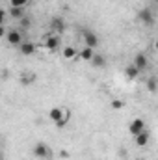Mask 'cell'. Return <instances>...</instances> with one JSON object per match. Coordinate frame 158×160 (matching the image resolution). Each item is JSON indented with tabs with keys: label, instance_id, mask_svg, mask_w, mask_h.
<instances>
[{
	"label": "cell",
	"instance_id": "6da1fadb",
	"mask_svg": "<svg viewBox=\"0 0 158 160\" xmlns=\"http://www.w3.org/2000/svg\"><path fill=\"white\" fill-rule=\"evenodd\" d=\"M63 30H65V21L62 17H52L50 19V34L60 36Z\"/></svg>",
	"mask_w": 158,
	"mask_h": 160
},
{
	"label": "cell",
	"instance_id": "7a4b0ae2",
	"mask_svg": "<svg viewBox=\"0 0 158 160\" xmlns=\"http://www.w3.org/2000/svg\"><path fill=\"white\" fill-rule=\"evenodd\" d=\"M82 38H84V41H86V47H89V48L99 47V36H97L95 32H91V30H84Z\"/></svg>",
	"mask_w": 158,
	"mask_h": 160
},
{
	"label": "cell",
	"instance_id": "3957f363",
	"mask_svg": "<svg viewBox=\"0 0 158 160\" xmlns=\"http://www.w3.org/2000/svg\"><path fill=\"white\" fill-rule=\"evenodd\" d=\"M45 47H47L50 52H56V50L60 48V36L47 34V38H45Z\"/></svg>",
	"mask_w": 158,
	"mask_h": 160
},
{
	"label": "cell",
	"instance_id": "277c9868",
	"mask_svg": "<svg viewBox=\"0 0 158 160\" xmlns=\"http://www.w3.org/2000/svg\"><path fill=\"white\" fill-rule=\"evenodd\" d=\"M50 149L45 145V143H36L34 145V157H37V158H45V160H48L50 158Z\"/></svg>",
	"mask_w": 158,
	"mask_h": 160
},
{
	"label": "cell",
	"instance_id": "5b68a950",
	"mask_svg": "<svg viewBox=\"0 0 158 160\" xmlns=\"http://www.w3.org/2000/svg\"><path fill=\"white\" fill-rule=\"evenodd\" d=\"M141 130H145V121L141 119V118H136V119H134L132 123H130V125H128V132H130L132 136L140 134Z\"/></svg>",
	"mask_w": 158,
	"mask_h": 160
},
{
	"label": "cell",
	"instance_id": "8992f818",
	"mask_svg": "<svg viewBox=\"0 0 158 160\" xmlns=\"http://www.w3.org/2000/svg\"><path fill=\"white\" fill-rule=\"evenodd\" d=\"M6 39H7L9 45H21L22 43V34L19 30H9V32H6Z\"/></svg>",
	"mask_w": 158,
	"mask_h": 160
},
{
	"label": "cell",
	"instance_id": "52a82bcc",
	"mask_svg": "<svg viewBox=\"0 0 158 160\" xmlns=\"http://www.w3.org/2000/svg\"><path fill=\"white\" fill-rule=\"evenodd\" d=\"M140 73L143 71V69H147V65H149V60H147V56L145 54H136V58H134V63H132Z\"/></svg>",
	"mask_w": 158,
	"mask_h": 160
},
{
	"label": "cell",
	"instance_id": "ba28073f",
	"mask_svg": "<svg viewBox=\"0 0 158 160\" xmlns=\"http://www.w3.org/2000/svg\"><path fill=\"white\" fill-rule=\"evenodd\" d=\"M140 21L143 22V24H153L155 22V17H153V11L149 9V8H143L141 11H140Z\"/></svg>",
	"mask_w": 158,
	"mask_h": 160
},
{
	"label": "cell",
	"instance_id": "9c48e42d",
	"mask_svg": "<svg viewBox=\"0 0 158 160\" xmlns=\"http://www.w3.org/2000/svg\"><path fill=\"white\" fill-rule=\"evenodd\" d=\"M34 52H36V45H34V43H30V41H22V43H21V54L32 56Z\"/></svg>",
	"mask_w": 158,
	"mask_h": 160
},
{
	"label": "cell",
	"instance_id": "30bf717a",
	"mask_svg": "<svg viewBox=\"0 0 158 160\" xmlns=\"http://www.w3.org/2000/svg\"><path fill=\"white\" fill-rule=\"evenodd\" d=\"M134 138H136V145H138V147H145V145L149 143V132H147V130H141V132L136 134Z\"/></svg>",
	"mask_w": 158,
	"mask_h": 160
},
{
	"label": "cell",
	"instance_id": "8fae6325",
	"mask_svg": "<svg viewBox=\"0 0 158 160\" xmlns=\"http://www.w3.org/2000/svg\"><path fill=\"white\" fill-rule=\"evenodd\" d=\"M63 110H65V108H58V106H56V108H52V110L48 112V118L54 121V123H58L60 119H63Z\"/></svg>",
	"mask_w": 158,
	"mask_h": 160
},
{
	"label": "cell",
	"instance_id": "7c38bea8",
	"mask_svg": "<svg viewBox=\"0 0 158 160\" xmlns=\"http://www.w3.org/2000/svg\"><path fill=\"white\" fill-rule=\"evenodd\" d=\"M62 54H63V58H65V60H75V58L78 56V50H77L75 47H65Z\"/></svg>",
	"mask_w": 158,
	"mask_h": 160
},
{
	"label": "cell",
	"instance_id": "4fadbf2b",
	"mask_svg": "<svg viewBox=\"0 0 158 160\" xmlns=\"http://www.w3.org/2000/svg\"><path fill=\"white\" fill-rule=\"evenodd\" d=\"M91 63H93V67H106V60H104V56H101V54H93V58L89 60Z\"/></svg>",
	"mask_w": 158,
	"mask_h": 160
},
{
	"label": "cell",
	"instance_id": "5bb4252c",
	"mask_svg": "<svg viewBox=\"0 0 158 160\" xmlns=\"http://www.w3.org/2000/svg\"><path fill=\"white\" fill-rule=\"evenodd\" d=\"M93 54H95V50H93V48H89V47H84V48L78 52V56L84 60V62H89V60L93 58Z\"/></svg>",
	"mask_w": 158,
	"mask_h": 160
},
{
	"label": "cell",
	"instance_id": "9a60e30c",
	"mask_svg": "<svg viewBox=\"0 0 158 160\" xmlns=\"http://www.w3.org/2000/svg\"><path fill=\"white\" fill-rule=\"evenodd\" d=\"M125 75H126V78H128V80H136V78H138V75H140V71H138L134 65H128V67H126V71H125Z\"/></svg>",
	"mask_w": 158,
	"mask_h": 160
},
{
	"label": "cell",
	"instance_id": "2e32d148",
	"mask_svg": "<svg viewBox=\"0 0 158 160\" xmlns=\"http://www.w3.org/2000/svg\"><path fill=\"white\" fill-rule=\"evenodd\" d=\"M9 17H13V19H22V17H24V8H9Z\"/></svg>",
	"mask_w": 158,
	"mask_h": 160
},
{
	"label": "cell",
	"instance_id": "e0dca14e",
	"mask_svg": "<svg viewBox=\"0 0 158 160\" xmlns=\"http://www.w3.org/2000/svg\"><path fill=\"white\" fill-rule=\"evenodd\" d=\"M30 0H9V8H24Z\"/></svg>",
	"mask_w": 158,
	"mask_h": 160
},
{
	"label": "cell",
	"instance_id": "ac0fdd59",
	"mask_svg": "<svg viewBox=\"0 0 158 160\" xmlns=\"http://www.w3.org/2000/svg\"><path fill=\"white\" fill-rule=\"evenodd\" d=\"M30 19L28 17H22V19H19V26H21V30H28L30 28Z\"/></svg>",
	"mask_w": 158,
	"mask_h": 160
},
{
	"label": "cell",
	"instance_id": "d6986e66",
	"mask_svg": "<svg viewBox=\"0 0 158 160\" xmlns=\"http://www.w3.org/2000/svg\"><path fill=\"white\" fill-rule=\"evenodd\" d=\"M147 88H149V91H151V93H155V91H156V78H155V77H151V78L147 80Z\"/></svg>",
	"mask_w": 158,
	"mask_h": 160
},
{
	"label": "cell",
	"instance_id": "ffe728a7",
	"mask_svg": "<svg viewBox=\"0 0 158 160\" xmlns=\"http://www.w3.org/2000/svg\"><path fill=\"white\" fill-rule=\"evenodd\" d=\"M34 78H36L34 75H22V77H21V82H22V84H32Z\"/></svg>",
	"mask_w": 158,
	"mask_h": 160
},
{
	"label": "cell",
	"instance_id": "44dd1931",
	"mask_svg": "<svg viewBox=\"0 0 158 160\" xmlns=\"http://www.w3.org/2000/svg\"><path fill=\"white\" fill-rule=\"evenodd\" d=\"M112 108H114V110H121V108H123V101H119V99L112 101Z\"/></svg>",
	"mask_w": 158,
	"mask_h": 160
},
{
	"label": "cell",
	"instance_id": "7402d4cb",
	"mask_svg": "<svg viewBox=\"0 0 158 160\" xmlns=\"http://www.w3.org/2000/svg\"><path fill=\"white\" fill-rule=\"evenodd\" d=\"M4 21H6V11L0 9V26H4Z\"/></svg>",
	"mask_w": 158,
	"mask_h": 160
},
{
	"label": "cell",
	"instance_id": "603a6c76",
	"mask_svg": "<svg viewBox=\"0 0 158 160\" xmlns=\"http://www.w3.org/2000/svg\"><path fill=\"white\" fill-rule=\"evenodd\" d=\"M60 157H62V158H69V153H67L65 149H62V151H60Z\"/></svg>",
	"mask_w": 158,
	"mask_h": 160
},
{
	"label": "cell",
	"instance_id": "cb8c5ba5",
	"mask_svg": "<svg viewBox=\"0 0 158 160\" xmlns=\"http://www.w3.org/2000/svg\"><path fill=\"white\" fill-rule=\"evenodd\" d=\"M6 36V28L4 26H0V38H4Z\"/></svg>",
	"mask_w": 158,
	"mask_h": 160
},
{
	"label": "cell",
	"instance_id": "d4e9b609",
	"mask_svg": "<svg viewBox=\"0 0 158 160\" xmlns=\"http://www.w3.org/2000/svg\"><path fill=\"white\" fill-rule=\"evenodd\" d=\"M0 160H4V155H2V153H0Z\"/></svg>",
	"mask_w": 158,
	"mask_h": 160
},
{
	"label": "cell",
	"instance_id": "484cf974",
	"mask_svg": "<svg viewBox=\"0 0 158 160\" xmlns=\"http://www.w3.org/2000/svg\"><path fill=\"white\" fill-rule=\"evenodd\" d=\"M138 160H143V158H138Z\"/></svg>",
	"mask_w": 158,
	"mask_h": 160
}]
</instances>
